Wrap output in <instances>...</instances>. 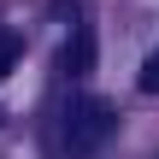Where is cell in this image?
Wrapping results in <instances>:
<instances>
[{
    "mask_svg": "<svg viewBox=\"0 0 159 159\" xmlns=\"http://www.w3.org/2000/svg\"><path fill=\"white\" fill-rule=\"evenodd\" d=\"M112 130H118L112 100H100V94H77V100L65 106V153H71V159L100 153V148L112 142Z\"/></svg>",
    "mask_w": 159,
    "mask_h": 159,
    "instance_id": "obj_1",
    "label": "cell"
},
{
    "mask_svg": "<svg viewBox=\"0 0 159 159\" xmlns=\"http://www.w3.org/2000/svg\"><path fill=\"white\" fill-rule=\"evenodd\" d=\"M12 65H18V41H12V35H0V77H6Z\"/></svg>",
    "mask_w": 159,
    "mask_h": 159,
    "instance_id": "obj_4",
    "label": "cell"
},
{
    "mask_svg": "<svg viewBox=\"0 0 159 159\" xmlns=\"http://www.w3.org/2000/svg\"><path fill=\"white\" fill-rule=\"evenodd\" d=\"M89 65H94V35H89V24H77V35L65 41V71L89 77Z\"/></svg>",
    "mask_w": 159,
    "mask_h": 159,
    "instance_id": "obj_2",
    "label": "cell"
},
{
    "mask_svg": "<svg viewBox=\"0 0 159 159\" xmlns=\"http://www.w3.org/2000/svg\"><path fill=\"white\" fill-rule=\"evenodd\" d=\"M142 89H148V94H159V47L148 53V65H142Z\"/></svg>",
    "mask_w": 159,
    "mask_h": 159,
    "instance_id": "obj_3",
    "label": "cell"
}]
</instances>
